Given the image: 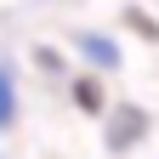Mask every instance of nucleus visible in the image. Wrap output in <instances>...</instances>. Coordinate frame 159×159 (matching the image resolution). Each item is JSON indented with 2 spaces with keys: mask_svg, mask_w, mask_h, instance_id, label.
<instances>
[{
  "mask_svg": "<svg viewBox=\"0 0 159 159\" xmlns=\"http://www.w3.org/2000/svg\"><path fill=\"white\" fill-rule=\"evenodd\" d=\"M0 119H6V68H0Z\"/></svg>",
  "mask_w": 159,
  "mask_h": 159,
  "instance_id": "obj_1",
  "label": "nucleus"
}]
</instances>
